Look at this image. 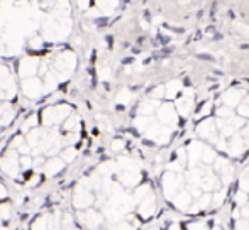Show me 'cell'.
Wrapping results in <instances>:
<instances>
[{
    "instance_id": "12",
    "label": "cell",
    "mask_w": 249,
    "mask_h": 230,
    "mask_svg": "<svg viewBox=\"0 0 249 230\" xmlns=\"http://www.w3.org/2000/svg\"><path fill=\"white\" fill-rule=\"evenodd\" d=\"M29 49H33V51H41L44 48V44H46V41H44V37L43 36H34V37H31L29 39Z\"/></svg>"
},
{
    "instance_id": "5",
    "label": "cell",
    "mask_w": 249,
    "mask_h": 230,
    "mask_svg": "<svg viewBox=\"0 0 249 230\" xmlns=\"http://www.w3.org/2000/svg\"><path fill=\"white\" fill-rule=\"evenodd\" d=\"M93 198L89 191L85 190H75V195H73V205L75 208H87L89 205H92Z\"/></svg>"
},
{
    "instance_id": "1",
    "label": "cell",
    "mask_w": 249,
    "mask_h": 230,
    "mask_svg": "<svg viewBox=\"0 0 249 230\" xmlns=\"http://www.w3.org/2000/svg\"><path fill=\"white\" fill-rule=\"evenodd\" d=\"M22 93L29 100H36L43 97V80L37 78L36 75L29 78H22Z\"/></svg>"
},
{
    "instance_id": "25",
    "label": "cell",
    "mask_w": 249,
    "mask_h": 230,
    "mask_svg": "<svg viewBox=\"0 0 249 230\" xmlns=\"http://www.w3.org/2000/svg\"><path fill=\"white\" fill-rule=\"evenodd\" d=\"M227 17H229V19H236V14H234V10H229V12H227Z\"/></svg>"
},
{
    "instance_id": "18",
    "label": "cell",
    "mask_w": 249,
    "mask_h": 230,
    "mask_svg": "<svg viewBox=\"0 0 249 230\" xmlns=\"http://www.w3.org/2000/svg\"><path fill=\"white\" fill-rule=\"evenodd\" d=\"M41 183V174L39 173H36L34 176H31V180L27 181V186L29 188H34V186H37V184Z\"/></svg>"
},
{
    "instance_id": "17",
    "label": "cell",
    "mask_w": 249,
    "mask_h": 230,
    "mask_svg": "<svg viewBox=\"0 0 249 230\" xmlns=\"http://www.w3.org/2000/svg\"><path fill=\"white\" fill-rule=\"evenodd\" d=\"M24 142H26V137H24V135H16V137L12 139V142H10V148L17 149L20 144H24Z\"/></svg>"
},
{
    "instance_id": "35",
    "label": "cell",
    "mask_w": 249,
    "mask_h": 230,
    "mask_svg": "<svg viewBox=\"0 0 249 230\" xmlns=\"http://www.w3.org/2000/svg\"><path fill=\"white\" fill-rule=\"evenodd\" d=\"M0 137H2V125H0Z\"/></svg>"
},
{
    "instance_id": "9",
    "label": "cell",
    "mask_w": 249,
    "mask_h": 230,
    "mask_svg": "<svg viewBox=\"0 0 249 230\" xmlns=\"http://www.w3.org/2000/svg\"><path fill=\"white\" fill-rule=\"evenodd\" d=\"M63 122H65V124H63V129H65L66 132H76L80 129V118L76 117L75 114H70Z\"/></svg>"
},
{
    "instance_id": "20",
    "label": "cell",
    "mask_w": 249,
    "mask_h": 230,
    "mask_svg": "<svg viewBox=\"0 0 249 230\" xmlns=\"http://www.w3.org/2000/svg\"><path fill=\"white\" fill-rule=\"evenodd\" d=\"M197 58L198 59H202V61H215V58L213 56H210V54H197Z\"/></svg>"
},
{
    "instance_id": "11",
    "label": "cell",
    "mask_w": 249,
    "mask_h": 230,
    "mask_svg": "<svg viewBox=\"0 0 249 230\" xmlns=\"http://www.w3.org/2000/svg\"><path fill=\"white\" fill-rule=\"evenodd\" d=\"M54 110H56V117H58V122H63L70 114H71V107L65 105V103H61V105H54Z\"/></svg>"
},
{
    "instance_id": "2",
    "label": "cell",
    "mask_w": 249,
    "mask_h": 230,
    "mask_svg": "<svg viewBox=\"0 0 249 230\" xmlns=\"http://www.w3.org/2000/svg\"><path fill=\"white\" fill-rule=\"evenodd\" d=\"M0 169H2L3 174L10 178H16L17 174L20 171V166H19V158H17V152L16 151H7L5 156L0 159Z\"/></svg>"
},
{
    "instance_id": "8",
    "label": "cell",
    "mask_w": 249,
    "mask_h": 230,
    "mask_svg": "<svg viewBox=\"0 0 249 230\" xmlns=\"http://www.w3.org/2000/svg\"><path fill=\"white\" fill-rule=\"evenodd\" d=\"M41 118H43V125H44V127H53L54 124H58V117H56L54 107H48V109H44L43 115H41Z\"/></svg>"
},
{
    "instance_id": "19",
    "label": "cell",
    "mask_w": 249,
    "mask_h": 230,
    "mask_svg": "<svg viewBox=\"0 0 249 230\" xmlns=\"http://www.w3.org/2000/svg\"><path fill=\"white\" fill-rule=\"evenodd\" d=\"M76 3H78L80 9H89L90 7V0H75Z\"/></svg>"
},
{
    "instance_id": "23",
    "label": "cell",
    "mask_w": 249,
    "mask_h": 230,
    "mask_svg": "<svg viewBox=\"0 0 249 230\" xmlns=\"http://www.w3.org/2000/svg\"><path fill=\"white\" fill-rule=\"evenodd\" d=\"M173 51H175L173 46H168V48H164V49H163V54H171Z\"/></svg>"
},
{
    "instance_id": "24",
    "label": "cell",
    "mask_w": 249,
    "mask_h": 230,
    "mask_svg": "<svg viewBox=\"0 0 249 230\" xmlns=\"http://www.w3.org/2000/svg\"><path fill=\"white\" fill-rule=\"evenodd\" d=\"M205 31H207V33H209V34H213V33H215V27H213V26H209Z\"/></svg>"
},
{
    "instance_id": "14",
    "label": "cell",
    "mask_w": 249,
    "mask_h": 230,
    "mask_svg": "<svg viewBox=\"0 0 249 230\" xmlns=\"http://www.w3.org/2000/svg\"><path fill=\"white\" fill-rule=\"evenodd\" d=\"M10 215H12V205L0 203V220H9Z\"/></svg>"
},
{
    "instance_id": "7",
    "label": "cell",
    "mask_w": 249,
    "mask_h": 230,
    "mask_svg": "<svg viewBox=\"0 0 249 230\" xmlns=\"http://www.w3.org/2000/svg\"><path fill=\"white\" fill-rule=\"evenodd\" d=\"M43 132L44 131H41L39 127H31L29 131H27V135H26V142L31 146V148H37L39 146V142H41V137H43Z\"/></svg>"
},
{
    "instance_id": "3",
    "label": "cell",
    "mask_w": 249,
    "mask_h": 230,
    "mask_svg": "<svg viewBox=\"0 0 249 230\" xmlns=\"http://www.w3.org/2000/svg\"><path fill=\"white\" fill-rule=\"evenodd\" d=\"M39 59L34 56H26L20 59L19 65V76L20 78H29V76H34L37 73V68H39Z\"/></svg>"
},
{
    "instance_id": "34",
    "label": "cell",
    "mask_w": 249,
    "mask_h": 230,
    "mask_svg": "<svg viewBox=\"0 0 249 230\" xmlns=\"http://www.w3.org/2000/svg\"><path fill=\"white\" fill-rule=\"evenodd\" d=\"M202 16H203V10H198V12H197V17L200 19V17H202Z\"/></svg>"
},
{
    "instance_id": "6",
    "label": "cell",
    "mask_w": 249,
    "mask_h": 230,
    "mask_svg": "<svg viewBox=\"0 0 249 230\" xmlns=\"http://www.w3.org/2000/svg\"><path fill=\"white\" fill-rule=\"evenodd\" d=\"M58 85H59L58 78H56V75L50 69V71H48L46 75H44V80H43V93H53V92H56Z\"/></svg>"
},
{
    "instance_id": "27",
    "label": "cell",
    "mask_w": 249,
    "mask_h": 230,
    "mask_svg": "<svg viewBox=\"0 0 249 230\" xmlns=\"http://www.w3.org/2000/svg\"><path fill=\"white\" fill-rule=\"evenodd\" d=\"M51 200H53V201H56V200H59V195H58V193H53V197H51Z\"/></svg>"
},
{
    "instance_id": "33",
    "label": "cell",
    "mask_w": 249,
    "mask_h": 230,
    "mask_svg": "<svg viewBox=\"0 0 249 230\" xmlns=\"http://www.w3.org/2000/svg\"><path fill=\"white\" fill-rule=\"evenodd\" d=\"M144 144L146 146H154V142L153 141H144Z\"/></svg>"
},
{
    "instance_id": "10",
    "label": "cell",
    "mask_w": 249,
    "mask_h": 230,
    "mask_svg": "<svg viewBox=\"0 0 249 230\" xmlns=\"http://www.w3.org/2000/svg\"><path fill=\"white\" fill-rule=\"evenodd\" d=\"M59 152H61V156H59V158H61L65 163H73L76 159V156H78V151H76L71 144L66 146V148H63Z\"/></svg>"
},
{
    "instance_id": "31",
    "label": "cell",
    "mask_w": 249,
    "mask_h": 230,
    "mask_svg": "<svg viewBox=\"0 0 249 230\" xmlns=\"http://www.w3.org/2000/svg\"><path fill=\"white\" fill-rule=\"evenodd\" d=\"M200 37H202V33H200V31H197V34H195V39H200Z\"/></svg>"
},
{
    "instance_id": "4",
    "label": "cell",
    "mask_w": 249,
    "mask_h": 230,
    "mask_svg": "<svg viewBox=\"0 0 249 230\" xmlns=\"http://www.w3.org/2000/svg\"><path fill=\"white\" fill-rule=\"evenodd\" d=\"M66 163L63 161L59 156H51V158H48L46 161H44L43 164V171L48 174V176H56V174H59L65 169Z\"/></svg>"
},
{
    "instance_id": "36",
    "label": "cell",
    "mask_w": 249,
    "mask_h": 230,
    "mask_svg": "<svg viewBox=\"0 0 249 230\" xmlns=\"http://www.w3.org/2000/svg\"><path fill=\"white\" fill-rule=\"evenodd\" d=\"M43 2H50V3H53V0H43Z\"/></svg>"
},
{
    "instance_id": "15",
    "label": "cell",
    "mask_w": 249,
    "mask_h": 230,
    "mask_svg": "<svg viewBox=\"0 0 249 230\" xmlns=\"http://www.w3.org/2000/svg\"><path fill=\"white\" fill-rule=\"evenodd\" d=\"M61 217H63V218H61L63 224L59 225V227H63V229H75V227H76L75 222H73L75 218H73V215H70L68 212H66V214H63Z\"/></svg>"
},
{
    "instance_id": "16",
    "label": "cell",
    "mask_w": 249,
    "mask_h": 230,
    "mask_svg": "<svg viewBox=\"0 0 249 230\" xmlns=\"http://www.w3.org/2000/svg\"><path fill=\"white\" fill-rule=\"evenodd\" d=\"M78 137L80 135L76 134V132H68L65 137H61V141H63V144H66V146H70V144L73 146L75 142H78Z\"/></svg>"
},
{
    "instance_id": "26",
    "label": "cell",
    "mask_w": 249,
    "mask_h": 230,
    "mask_svg": "<svg viewBox=\"0 0 249 230\" xmlns=\"http://www.w3.org/2000/svg\"><path fill=\"white\" fill-rule=\"evenodd\" d=\"M183 85H185V86H190V85H192L190 78H185V80H183Z\"/></svg>"
},
{
    "instance_id": "29",
    "label": "cell",
    "mask_w": 249,
    "mask_h": 230,
    "mask_svg": "<svg viewBox=\"0 0 249 230\" xmlns=\"http://www.w3.org/2000/svg\"><path fill=\"white\" fill-rule=\"evenodd\" d=\"M237 85H239V80H234V82L231 83V86H237Z\"/></svg>"
},
{
    "instance_id": "32",
    "label": "cell",
    "mask_w": 249,
    "mask_h": 230,
    "mask_svg": "<svg viewBox=\"0 0 249 230\" xmlns=\"http://www.w3.org/2000/svg\"><path fill=\"white\" fill-rule=\"evenodd\" d=\"M241 49H249V44H241Z\"/></svg>"
},
{
    "instance_id": "21",
    "label": "cell",
    "mask_w": 249,
    "mask_h": 230,
    "mask_svg": "<svg viewBox=\"0 0 249 230\" xmlns=\"http://www.w3.org/2000/svg\"><path fill=\"white\" fill-rule=\"evenodd\" d=\"M5 197H7V188L0 183V200H2V198H5Z\"/></svg>"
},
{
    "instance_id": "22",
    "label": "cell",
    "mask_w": 249,
    "mask_h": 230,
    "mask_svg": "<svg viewBox=\"0 0 249 230\" xmlns=\"http://www.w3.org/2000/svg\"><path fill=\"white\" fill-rule=\"evenodd\" d=\"M158 39L161 41V44H168V43H170V37H164V36H161V34H158Z\"/></svg>"
},
{
    "instance_id": "28",
    "label": "cell",
    "mask_w": 249,
    "mask_h": 230,
    "mask_svg": "<svg viewBox=\"0 0 249 230\" xmlns=\"http://www.w3.org/2000/svg\"><path fill=\"white\" fill-rule=\"evenodd\" d=\"M3 51H5V48H3V43H2V39H0V54H2Z\"/></svg>"
},
{
    "instance_id": "13",
    "label": "cell",
    "mask_w": 249,
    "mask_h": 230,
    "mask_svg": "<svg viewBox=\"0 0 249 230\" xmlns=\"http://www.w3.org/2000/svg\"><path fill=\"white\" fill-rule=\"evenodd\" d=\"M19 164H20V169H31L33 168V156L31 154H20L19 158Z\"/></svg>"
},
{
    "instance_id": "30",
    "label": "cell",
    "mask_w": 249,
    "mask_h": 230,
    "mask_svg": "<svg viewBox=\"0 0 249 230\" xmlns=\"http://www.w3.org/2000/svg\"><path fill=\"white\" fill-rule=\"evenodd\" d=\"M219 39H222V36H220V34H215V36H213V41H219Z\"/></svg>"
}]
</instances>
